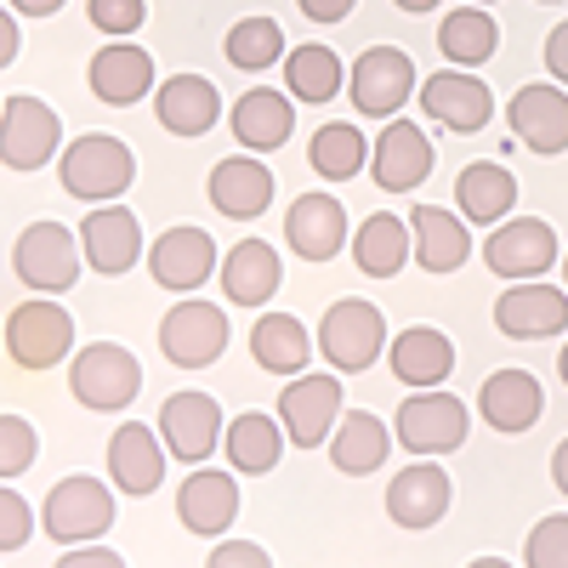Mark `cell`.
Here are the masks:
<instances>
[{"mask_svg":"<svg viewBox=\"0 0 568 568\" xmlns=\"http://www.w3.org/2000/svg\"><path fill=\"white\" fill-rule=\"evenodd\" d=\"M284 85H291V98H302V103H329L342 91V58L318 40L296 45V52H284Z\"/></svg>","mask_w":568,"mask_h":568,"instance_id":"74e56055","label":"cell"},{"mask_svg":"<svg viewBox=\"0 0 568 568\" xmlns=\"http://www.w3.org/2000/svg\"><path fill=\"white\" fill-rule=\"evenodd\" d=\"M222 52H227V63H233V69L262 74V69H273V63L284 58V29H278L273 18H240V23L227 29Z\"/></svg>","mask_w":568,"mask_h":568,"instance_id":"f35d334b","label":"cell"},{"mask_svg":"<svg viewBox=\"0 0 568 568\" xmlns=\"http://www.w3.org/2000/svg\"><path fill=\"white\" fill-rule=\"evenodd\" d=\"M393 375L404 387H438L444 375L455 369V342L444 336V329H433V324H409V329H398L393 336Z\"/></svg>","mask_w":568,"mask_h":568,"instance_id":"f1b7e54d","label":"cell"},{"mask_svg":"<svg viewBox=\"0 0 568 568\" xmlns=\"http://www.w3.org/2000/svg\"><path fill=\"white\" fill-rule=\"evenodd\" d=\"M109 478H114V489H125L131 500L154 495L160 478H165V438H154L142 420L114 426V438H109Z\"/></svg>","mask_w":568,"mask_h":568,"instance_id":"ffe728a7","label":"cell"},{"mask_svg":"<svg viewBox=\"0 0 568 568\" xmlns=\"http://www.w3.org/2000/svg\"><path fill=\"white\" fill-rule=\"evenodd\" d=\"M382 347H387V318H382V307H375V302L347 296V302H336V307L318 318V353L336 364L342 375L369 369L375 358H382Z\"/></svg>","mask_w":568,"mask_h":568,"instance_id":"3957f363","label":"cell"},{"mask_svg":"<svg viewBox=\"0 0 568 568\" xmlns=\"http://www.w3.org/2000/svg\"><path fill=\"white\" fill-rule=\"evenodd\" d=\"M404 262H409V227H404V216H393V211L364 216V227L353 233V267L369 273V278H393Z\"/></svg>","mask_w":568,"mask_h":568,"instance_id":"d590c367","label":"cell"},{"mask_svg":"<svg viewBox=\"0 0 568 568\" xmlns=\"http://www.w3.org/2000/svg\"><path fill=\"white\" fill-rule=\"evenodd\" d=\"M409 222H415V262H420L426 273H455V267L471 256L466 222H455L444 205H415Z\"/></svg>","mask_w":568,"mask_h":568,"instance_id":"836d02e7","label":"cell"},{"mask_svg":"<svg viewBox=\"0 0 568 568\" xmlns=\"http://www.w3.org/2000/svg\"><path fill=\"white\" fill-rule=\"evenodd\" d=\"M7 353L18 369H52L74 353V318L52 302H18L7 313Z\"/></svg>","mask_w":568,"mask_h":568,"instance_id":"52a82bcc","label":"cell"},{"mask_svg":"<svg viewBox=\"0 0 568 568\" xmlns=\"http://www.w3.org/2000/svg\"><path fill=\"white\" fill-rule=\"evenodd\" d=\"M495 45H500V29L484 7H466V12H449L438 23V52L455 63V69H478L495 58Z\"/></svg>","mask_w":568,"mask_h":568,"instance_id":"8d00e7d4","label":"cell"},{"mask_svg":"<svg viewBox=\"0 0 568 568\" xmlns=\"http://www.w3.org/2000/svg\"><path fill=\"white\" fill-rule=\"evenodd\" d=\"M12 267H18V278L29 284V291H45V296L74 291V278H80L74 233H69L63 222H34V227H23L18 245H12Z\"/></svg>","mask_w":568,"mask_h":568,"instance_id":"ba28073f","label":"cell"},{"mask_svg":"<svg viewBox=\"0 0 568 568\" xmlns=\"http://www.w3.org/2000/svg\"><path fill=\"white\" fill-rule=\"evenodd\" d=\"M307 160H313V171L329 176V182L358 176V171H364V131H358V125H342V120H336V125H318Z\"/></svg>","mask_w":568,"mask_h":568,"instance_id":"ab89813d","label":"cell"},{"mask_svg":"<svg viewBox=\"0 0 568 568\" xmlns=\"http://www.w3.org/2000/svg\"><path fill=\"white\" fill-rule=\"evenodd\" d=\"M58 176H63V194H74L85 205H103V200H120L125 187H131L136 154L125 149L120 136L91 131V136H80V142H69V149H63Z\"/></svg>","mask_w":568,"mask_h":568,"instance_id":"6da1fadb","label":"cell"},{"mask_svg":"<svg viewBox=\"0 0 568 568\" xmlns=\"http://www.w3.org/2000/svg\"><path fill=\"white\" fill-rule=\"evenodd\" d=\"M211 205L233 222H256L273 205V171L256 160H216L211 165Z\"/></svg>","mask_w":568,"mask_h":568,"instance_id":"83f0119b","label":"cell"},{"mask_svg":"<svg viewBox=\"0 0 568 568\" xmlns=\"http://www.w3.org/2000/svg\"><path fill=\"white\" fill-rule=\"evenodd\" d=\"M387 449H393V433H387V420L369 415V409L342 415L336 433H329V460H336V471H347V478L375 471V466L387 460Z\"/></svg>","mask_w":568,"mask_h":568,"instance_id":"d6a6232c","label":"cell"},{"mask_svg":"<svg viewBox=\"0 0 568 568\" xmlns=\"http://www.w3.org/2000/svg\"><path fill=\"white\" fill-rule=\"evenodd\" d=\"M540 7H546V0H540Z\"/></svg>","mask_w":568,"mask_h":568,"instance_id":"6f0895ef","label":"cell"},{"mask_svg":"<svg viewBox=\"0 0 568 568\" xmlns=\"http://www.w3.org/2000/svg\"><path fill=\"white\" fill-rule=\"evenodd\" d=\"M296 7H302L307 23H342V18L358 7V0H296Z\"/></svg>","mask_w":568,"mask_h":568,"instance_id":"c3c4849f","label":"cell"},{"mask_svg":"<svg viewBox=\"0 0 568 568\" xmlns=\"http://www.w3.org/2000/svg\"><path fill=\"white\" fill-rule=\"evenodd\" d=\"M12 12H29V18H52V12H63V0H12Z\"/></svg>","mask_w":568,"mask_h":568,"instance_id":"681fc988","label":"cell"},{"mask_svg":"<svg viewBox=\"0 0 568 568\" xmlns=\"http://www.w3.org/2000/svg\"><path fill=\"white\" fill-rule=\"evenodd\" d=\"M484 262L500 273V278H540L557 256V233L551 222L540 216H517V222H500L489 233V245H484Z\"/></svg>","mask_w":568,"mask_h":568,"instance_id":"4fadbf2b","label":"cell"},{"mask_svg":"<svg viewBox=\"0 0 568 568\" xmlns=\"http://www.w3.org/2000/svg\"><path fill=\"white\" fill-rule=\"evenodd\" d=\"M160 438L176 460H205L222 444V404L211 393H176L160 409Z\"/></svg>","mask_w":568,"mask_h":568,"instance_id":"ac0fdd59","label":"cell"},{"mask_svg":"<svg viewBox=\"0 0 568 568\" xmlns=\"http://www.w3.org/2000/svg\"><path fill=\"white\" fill-rule=\"evenodd\" d=\"M63 568H120V551L98 546V540H80L63 551Z\"/></svg>","mask_w":568,"mask_h":568,"instance_id":"bcb514c9","label":"cell"},{"mask_svg":"<svg viewBox=\"0 0 568 568\" xmlns=\"http://www.w3.org/2000/svg\"><path fill=\"white\" fill-rule=\"evenodd\" d=\"M176 517H182V529L187 535H227L233 529V517H240V484L227 478V471H211L200 466L194 478H187L176 489Z\"/></svg>","mask_w":568,"mask_h":568,"instance_id":"7402d4cb","label":"cell"},{"mask_svg":"<svg viewBox=\"0 0 568 568\" xmlns=\"http://www.w3.org/2000/svg\"><path fill=\"white\" fill-rule=\"evenodd\" d=\"M69 393H74L85 409L114 415V409H125V404L142 393V364H136V353H125L120 342H91V347H80L74 364H69Z\"/></svg>","mask_w":568,"mask_h":568,"instance_id":"7a4b0ae2","label":"cell"},{"mask_svg":"<svg viewBox=\"0 0 568 568\" xmlns=\"http://www.w3.org/2000/svg\"><path fill=\"white\" fill-rule=\"evenodd\" d=\"M420 109H426V120H438V125L471 136V131H484V125H489L495 98H489V85H484L478 74L444 69V74H433V80L420 85Z\"/></svg>","mask_w":568,"mask_h":568,"instance_id":"2e32d148","label":"cell"},{"mask_svg":"<svg viewBox=\"0 0 568 568\" xmlns=\"http://www.w3.org/2000/svg\"><path fill=\"white\" fill-rule=\"evenodd\" d=\"M284 420H273V415H262V409H245V415H233L227 420V466L233 471H245V478H262V471H273L278 466V455H284Z\"/></svg>","mask_w":568,"mask_h":568,"instance_id":"f546056e","label":"cell"},{"mask_svg":"<svg viewBox=\"0 0 568 568\" xmlns=\"http://www.w3.org/2000/svg\"><path fill=\"white\" fill-rule=\"evenodd\" d=\"M524 562L529 568H568V511L557 517H540L529 546H524Z\"/></svg>","mask_w":568,"mask_h":568,"instance_id":"60d3db41","label":"cell"},{"mask_svg":"<svg viewBox=\"0 0 568 568\" xmlns=\"http://www.w3.org/2000/svg\"><path fill=\"white\" fill-rule=\"evenodd\" d=\"M444 511H449V478H444V466H433V460L404 466L398 478L387 484V517L398 529H433Z\"/></svg>","mask_w":568,"mask_h":568,"instance_id":"cb8c5ba5","label":"cell"},{"mask_svg":"<svg viewBox=\"0 0 568 568\" xmlns=\"http://www.w3.org/2000/svg\"><path fill=\"white\" fill-rule=\"evenodd\" d=\"M211 562H216V568H227V562H233V568H267V551L251 546V540H216V546H211Z\"/></svg>","mask_w":568,"mask_h":568,"instance_id":"f6af8a7d","label":"cell"},{"mask_svg":"<svg viewBox=\"0 0 568 568\" xmlns=\"http://www.w3.org/2000/svg\"><path fill=\"white\" fill-rule=\"evenodd\" d=\"M40 517H45V535H52L58 546L98 540V535L114 529V489H103L91 471H74V478H63L52 495H45Z\"/></svg>","mask_w":568,"mask_h":568,"instance_id":"277c9868","label":"cell"},{"mask_svg":"<svg viewBox=\"0 0 568 568\" xmlns=\"http://www.w3.org/2000/svg\"><path fill=\"white\" fill-rule=\"evenodd\" d=\"M466 404L455 393H438V387H420V398H404L398 404V420H393V433L409 455H455L466 444Z\"/></svg>","mask_w":568,"mask_h":568,"instance_id":"8992f818","label":"cell"},{"mask_svg":"<svg viewBox=\"0 0 568 568\" xmlns=\"http://www.w3.org/2000/svg\"><path fill=\"white\" fill-rule=\"evenodd\" d=\"M227 125H233V136H240L245 149H284L291 131H296V109H291V98L256 85V91H245V98L233 103Z\"/></svg>","mask_w":568,"mask_h":568,"instance_id":"1f68e13d","label":"cell"},{"mask_svg":"<svg viewBox=\"0 0 568 568\" xmlns=\"http://www.w3.org/2000/svg\"><path fill=\"white\" fill-rule=\"evenodd\" d=\"M511 136L535 154H562L568 149V91L562 85H524L506 103Z\"/></svg>","mask_w":568,"mask_h":568,"instance_id":"9a60e30c","label":"cell"},{"mask_svg":"<svg viewBox=\"0 0 568 568\" xmlns=\"http://www.w3.org/2000/svg\"><path fill=\"white\" fill-rule=\"evenodd\" d=\"M369 176L387 187V194H409V187H420L426 176H433V142H426L420 125L409 120H393L382 136H375L369 149Z\"/></svg>","mask_w":568,"mask_h":568,"instance_id":"e0dca14e","label":"cell"},{"mask_svg":"<svg viewBox=\"0 0 568 568\" xmlns=\"http://www.w3.org/2000/svg\"><path fill=\"white\" fill-rule=\"evenodd\" d=\"M284 240H291V251L302 262H329L347 245V211H342V200L302 194L291 205V216H284Z\"/></svg>","mask_w":568,"mask_h":568,"instance_id":"603a6c76","label":"cell"},{"mask_svg":"<svg viewBox=\"0 0 568 568\" xmlns=\"http://www.w3.org/2000/svg\"><path fill=\"white\" fill-rule=\"evenodd\" d=\"M471 7H489V0H471Z\"/></svg>","mask_w":568,"mask_h":568,"instance_id":"11a10c76","label":"cell"},{"mask_svg":"<svg viewBox=\"0 0 568 568\" xmlns=\"http://www.w3.org/2000/svg\"><path fill=\"white\" fill-rule=\"evenodd\" d=\"M85 18H91V29L98 34H136L142 29V18H149V0H91L85 7Z\"/></svg>","mask_w":568,"mask_h":568,"instance_id":"7bdbcfd3","label":"cell"},{"mask_svg":"<svg viewBox=\"0 0 568 568\" xmlns=\"http://www.w3.org/2000/svg\"><path fill=\"white\" fill-rule=\"evenodd\" d=\"M251 353L267 375H302L307 358H313V342H307V324L291 318V313H262L256 329H251Z\"/></svg>","mask_w":568,"mask_h":568,"instance_id":"e575fe53","label":"cell"},{"mask_svg":"<svg viewBox=\"0 0 568 568\" xmlns=\"http://www.w3.org/2000/svg\"><path fill=\"white\" fill-rule=\"evenodd\" d=\"M455 205L466 222H500L517 205V176L506 171V160H471L455 176Z\"/></svg>","mask_w":568,"mask_h":568,"instance_id":"4dcf8cb0","label":"cell"},{"mask_svg":"<svg viewBox=\"0 0 568 568\" xmlns=\"http://www.w3.org/2000/svg\"><path fill=\"white\" fill-rule=\"evenodd\" d=\"M80 251H85L91 267L109 273V278H120L125 267H136V256H142V222H136V211H125V205L91 211L80 222Z\"/></svg>","mask_w":568,"mask_h":568,"instance_id":"44dd1931","label":"cell"},{"mask_svg":"<svg viewBox=\"0 0 568 568\" xmlns=\"http://www.w3.org/2000/svg\"><path fill=\"white\" fill-rule=\"evenodd\" d=\"M495 324L511 342H540V336H562L568 329V296L551 291L540 278H517L511 291L495 302Z\"/></svg>","mask_w":568,"mask_h":568,"instance_id":"7c38bea8","label":"cell"},{"mask_svg":"<svg viewBox=\"0 0 568 568\" xmlns=\"http://www.w3.org/2000/svg\"><path fill=\"white\" fill-rule=\"evenodd\" d=\"M546 69H551V80H562V85H568V18L546 34Z\"/></svg>","mask_w":568,"mask_h":568,"instance_id":"7dc6e473","label":"cell"},{"mask_svg":"<svg viewBox=\"0 0 568 568\" xmlns=\"http://www.w3.org/2000/svg\"><path fill=\"white\" fill-rule=\"evenodd\" d=\"M12 58H18V23L0 18V63H12Z\"/></svg>","mask_w":568,"mask_h":568,"instance_id":"f907efd6","label":"cell"},{"mask_svg":"<svg viewBox=\"0 0 568 568\" xmlns=\"http://www.w3.org/2000/svg\"><path fill=\"white\" fill-rule=\"evenodd\" d=\"M551 484L568 495V438H562V444H557V455H551Z\"/></svg>","mask_w":568,"mask_h":568,"instance_id":"816d5d0a","label":"cell"},{"mask_svg":"<svg viewBox=\"0 0 568 568\" xmlns=\"http://www.w3.org/2000/svg\"><path fill=\"white\" fill-rule=\"evenodd\" d=\"M278 420L291 433V444H302V449L329 444V433L342 420V382L336 375H296L278 398Z\"/></svg>","mask_w":568,"mask_h":568,"instance_id":"30bf717a","label":"cell"},{"mask_svg":"<svg viewBox=\"0 0 568 568\" xmlns=\"http://www.w3.org/2000/svg\"><path fill=\"white\" fill-rule=\"evenodd\" d=\"M284 284V262L267 240H240L222 262V291L233 307H262L273 302V291Z\"/></svg>","mask_w":568,"mask_h":568,"instance_id":"484cf974","label":"cell"},{"mask_svg":"<svg viewBox=\"0 0 568 568\" xmlns=\"http://www.w3.org/2000/svg\"><path fill=\"white\" fill-rule=\"evenodd\" d=\"M34 460V426L23 415H0V478H23Z\"/></svg>","mask_w":568,"mask_h":568,"instance_id":"b9f144b4","label":"cell"},{"mask_svg":"<svg viewBox=\"0 0 568 568\" xmlns=\"http://www.w3.org/2000/svg\"><path fill=\"white\" fill-rule=\"evenodd\" d=\"M216 240L205 227H171V233H160L154 240V251H149V273H154V284H165V291H200V284L216 273Z\"/></svg>","mask_w":568,"mask_h":568,"instance_id":"5bb4252c","label":"cell"},{"mask_svg":"<svg viewBox=\"0 0 568 568\" xmlns=\"http://www.w3.org/2000/svg\"><path fill=\"white\" fill-rule=\"evenodd\" d=\"M557 375H562V387H568V347L557 353Z\"/></svg>","mask_w":568,"mask_h":568,"instance_id":"db71d44e","label":"cell"},{"mask_svg":"<svg viewBox=\"0 0 568 568\" xmlns=\"http://www.w3.org/2000/svg\"><path fill=\"white\" fill-rule=\"evenodd\" d=\"M393 7H398V12H433L438 0H393Z\"/></svg>","mask_w":568,"mask_h":568,"instance_id":"f5cc1de1","label":"cell"},{"mask_svg":"<svg viewBox=\"0 0 568 568\" xmlns=\"http://www.w3.org/2000/svg\"><path fill=\"white\" fill-rule=\"evenodd\" d=\"M29 535H34V511H29V500L18 495V489H0V551H23L29 546Z\"/></svg>","mask_w":568,"mask_h":568,"instance_id":"ee69618b","label":"cell"},{"mask_svg":"<svg viewBox=\"0 0 568 568\" xmlns=\"http://www.w3.org/2000/svg\"><path fill=\"white\" fill-rule=\"evenodd\" d=\"M227 307L216 302H176L165 318H160V353L176 364V369H205L227 353Z\"/></svg>","mask_w":568,"mask_h":568,"instance_id":"5b68a950","label":"cell"},{"mask_svg":"<svg viewBox=\"0 0 568 568\" xmlns=\"http://www.w3.org/2000/svg\"><path fill=\"white\" fill-rule=\"evenodd\" d=\"M154 114L171 136H205L222 120V91L205 74H176L154 91Z\"/></svg>","mask_w":568,"mask_h":568,"instance_id":"d4e9b609","label":"cell"},{"mask_svg":"<svg viewBox=\"0 0 568 568\" xmlns=\"http://www.w3.org/2000/svg\"><path fill=\"white\" fill-rule=\"evenodd\" d=\"M85 80H91V98L98 103L131 109V103H142L154 91V58L142 52V45H131V40H109L103 52L91 58Z\"/></svg>","mask_w":568,"mask_h":568,"instance_id":"d6986e66","label":"cell"},{"mask_svg":"<svg viewBox=\"0 0 568 568\" xmlns=\"http://www.w3.org/2000/svg\"><path fill=\"white\" fill-rule=\"evenodd\" d=\"M562 273H568V256H562Z\"/></svg>","mask_w":568,"mask_h":568,"instance_id":"9f6ffc18","label":"cell"},{"mask_svg":"<svg viewBox=\"0 0 568 568\" xmlns=\"http://www.w3.org/2000/svg\"><path fill=\"white\" fill-rule=\"evenodd\" d=\"M409 85H415V63L398 45H369V52L353 63V109L369 120H387L409 103Z\"/></svg>","mask_w":568,"mask_h":568,"instance_id":"8fae6325","label":"cell"},{"mask_svg":"<svg viewBox=\"0 0 568 568\" xmlns=\"http://www.w3.org/2000/svg\"><path fill=\"white\" fill-rule=\"evenodd\" d=\"M58 142H63V120L40 98L12 91L7 114H0V160H7V171H40L58 154Z\"/></svg>","mask_w":568,"mask_h":568,"instance_id":"9c48e42d","label":"cell"},{"mask_svg":"<svg viewBox=\"0 0 568 568\" xmlns=\"http://www.w3.org/2000/svg\"><path fill=\"white\" fill-rule=\"evenodd\" d=\"M478 409H484V420L495 426V433H529V426L540 420V409H546V393H540V382L529 369H495L484 382V393H478Z\"/></svg>","mask_w":568,"mask_h":568,"instance_id":"4316f807","label":"cell"}]
</instances>
